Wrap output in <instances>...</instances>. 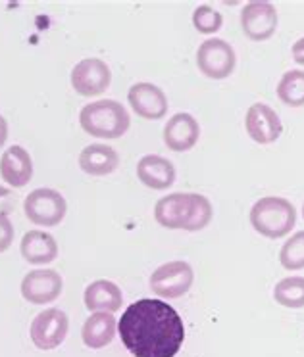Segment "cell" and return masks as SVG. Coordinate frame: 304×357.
Wrapping results in <instances>:
<instances>
[{
  "mask_svg": "<svg viewBox=\"0 0 304 357\" xmlns=\"http://www.w3.org/2000/svg\"><path fill=\"white\" fill-rule=\"evenodd\" d=\"M117 333L135 357H175L185 340L180 313L157 298L133 302L117 321Z\"/></svg>",
  "mask_w": 304,
  "mask_h": 357,
  "instance_id": "6da1fadb",
  "label": "cell"
},
{
  "mask_svg": "<svg viewBox=\"0 0 304 357\" xmlns=\"http://www.w3.org/2000/svg\"><path fill=\"white\" fill-rule=\"evenodd\" d=\"M210 200L195 192H173L160 198L154 206V219L166 229H183L189 233L203 231L212 221Z\"/></svg>",
  "mask_w": 304,
  "mask_h": 357,
  "instance_id": "7a4b0ae2",
  "label": "cell"
},
{
  "mask_svg": "<svg viewBox=\"0 0 304 357\" xmlns=\"http://www.w3.org/2000/svg\"><path fill=\"white\" fill-rule=\"evenodd\" d=\"M79 125L94 139L112 140L124 137L131 125V117L120 102L106 98L83 106L79 112Z\"/></svg>",
  "mask_w": 304,
  "mask_h": 357,
  "instance_id": "3957f363",
  "label": "cell"
},
{
  "mask_svg": "<svg viewBox=\"0 0 304 357\" xmlns=\"http://www.w3.org/2000/svg\"><path fill=\"white\" fill-rule=\"evenodd\" d=\"M250 225L266 238H283L296 225V210L287 198L266 196L250 210Z\"/></svg>",
  "mask_w": 304,
  "mask_h": 357,
  "instance_id": "277c9868",
  "label": "cell"
},
{
  "mask_svg": "<svg viewBox=\"0 0 304 357\" xmlns=\"http://www.w3.org/2000/svg\"><path fill=\"white\" fill-rule=\"evenodd\" d=\"M27 219L39 227L60 225L68 211V202L55 188H37L24 200Z\"/></svg>",
  "mask_w": 304,
  "mask_h": 357,
  "instance_id": "5b68a950",
  "label": "cell"
},
{
  "mask_svg": "<svg viewBox=\"0 0 304 357\" xmlns=\"http://www.w3.org/2000/svg\"><path fill=\"white\" fill-rule=\"evenodd\" d=\"M196 66L204 77L224 81L233 73L237 56L233 47L224 39H206L196 50Z\"/></svg>",
  "mask_w": 304,
  "mask_h": 357,
  "instance_id": "8992f818",
  "label": "cell"
},
{
  "mask_svg": "<svg viewBox=\"0 0 304 357\" xmlns=\"http://www.w3.org/2000/svg\"><path fill=\"white\" fill-rule=\"evenodd\" d=\"M193 280L195 271L187 261H168L150 275V290L157 296L175 300L187 294Z\"/></svg>",
  "mask_w": 304,
  "mask_h": 357,
  "instance_id": "52a82bcc",
  "label": "cell"
},
{
  "mask_svg": "<svg viewBox=\"0 0 304 357\" xmlns=\"http://www.w3.org/2000/svg\"><path fill=\"white\" fill-rule=\"evenodd\" d=\"M71 86L81 96H101L110 89L112 71L101 58H85L71 70Z\"/></svg>",
  "mask_w": 304,
  "mask_h": 357,
  "instance_id": "ba28073f",
  "label": "cell"
},
{
  "mask_svg": "<svg viewBox=\"0 0 304 357\" xmlns=\"http://www.w3.org/2000/svg\"><path fill=\"white\" fill-rule=\"evenodd\" d=\"M68 328H70L68 315L58 307H50L41 311L33 319L29 334H31V342L39 349H55L66 340Z\"/></svg>",
  "mask_w": 304,
  "mask_h": 357,
  "instance_id": "9c48e42d",
  "label": "cell"
},
{
  "mask_svg": "<svg viewBox=\"0 0 304 357\" xmlns=\"http://www.w3.org/2000/svg\"><path fill=\"white\" fill-rule=\"evenodd\" d=\"M241 27L250 40L272 39L277 29V10L272 2H249L241 12Z\"/></svg>",
  "mask_w": 304,
  "mask_h": 357,
  "instance_id": "30bf717a",
  "label": "cell"
},
{
  "mask_svg": "<svg viewBox=\"0 0 304 357\" xmlns=\"http://www.w3.org/2000/svg\"><path fill=\"white\" fill-rule=\"evenodd\" d=\"M62 288V277L55 269H35L27 273L22 280V296L35 305H45L58 300Z\"/></svg>",
  "mask_w": 304,
  "mask_h": 357,
  "instance_id": "8fae6325",
  "label": "cell"
},
{
  "mask_svg": "<svg viewBox=\"0 0 304 357\" xmlns=\"http://www.w3.org/2000/svg\"><path fill=\"white\" fill-rule=\"evenodd\" d=\"M245 129L250 139L258 144H272L281 137L283 123L275 114V109L270 108L268 104L256 102L250 106L245 116Z\"/></svg>",
  "mask_w": 304,
  "mask_h": 357,
  "instance_id": "7c38bea8",
  "label": "cell"
},
{
  "mask_svg": "<svg viewBox=\"0 0 304 357\" xmlns=\"http://www.w3.org/2000/svg\"><path fill=\"white\" fill-rule=\"evenodd\" d=\"M127 100H129L133 112L145 119L157 121L168 114V96L160 86L152 85L148 81H140V83L131 85L129 93H127Z\"/></svg>",
  "mask_w": 304,
  "mask_h": 357,
  "instance_id": "4fadbf2b",
  "label": "cell"
},
{
  "mask_svg": "<svg viewBox=\"0 0 304 357\" xmlns=\"http://www.w3.org/2000/svg\"><path fill=\"white\" fill-rule=\"evenodd\" d=\"M0 177L12 188H24L33 178V160L24 146H10L0 158Z\"/></svg>",
  "mask_w": 304,
  "mask_h": 357,
  "instance_id": "5bb4252c",
  "label": "cell"
},
{
  "mask_svg": "<svg viewBox=\"0 0 304 357\" xmlns=\"http://www.w3.org/2000/svg\"><path fill=\"white\" fill-rule=\"evenodd\" d=\"M198 137H201V125L187 112H180L172 116L164 127L166 146L173 152H187L195 148Z\"/></svg>",
  "mask_w": 304,
  "mask_h": 357,
  "instance_id": "9a60e30c",
  "label": "cell"
},
{
  "mask_svg": "<svg viewBox=\"0 0 304 357\" xmlns=\"http://www.w3.org/2000/svg\"><path fill=\"white\" fill-rule=\"evenodd\" d=\"M137 177L147 188L166 190L175 183V167L164 155H143L137 163Z\"/></svg>",
  "mask_w": 304,
  "mask_h": 357,
  "instance_id": "2e32d148",
  "label": "cell"
},
{
  "mask_svg": "<svg viewBox=\"0 0 304 357\" xmlns=\"http://www.w3.org/2000/svg\"><path fill=\"white\" fill-rule=\"evenodd\" d=\"M120 165V155L108 144H89L79 154V167L87 175L106 177Z\"/></svg>",
  "mask_w": 304,
  "mask_h": 357,
  "instance_id": "e0dca14e",
  "label": "cell"
},
{
  "mask_svg": "<svg viewBox=\"0 0 304 357\" xmlns=\"http://www.w3.org/2000/svg\"><path fill=\"white\" fill-rule=\"evenodd\" d=\"M117 331V321L114 313L96 311L91 317H87L81 328V338L87 348L101 349L112 344Z\"/></svg>",
  "mask_w": 304,
  "mask_h": 357,
  "instance_id": "ac0fdd59",
  "label": "cell"
},
{
  "mask_svg": "<svg viewBox=\"0 0 304 357\" xmlns=\"http://www.w3.org/2000/svg\"><path fill=\"white\" fill-rule=\"evenodd\" d=\"M83 302L89 311H106V313H114L122 307L124 302V294L122 288L117 287L116 282L106 279L93 280L89 287L85 288L83 294Z\"/></svg>",
  "mask_w": 304,
  "mask_h": 357,
  "instance_id": "d6986e66",
  "label": "cell"
},
{
  "mask_svg": "<svg viewBox=\"0 0 304 357\" xmlns=\"http://www.w3.org/2000/svg\"><path fill=\"white\" fill-rule=\"evenodd\" d=\"M20 250L25 261L31 265H48L58 257V242L52 234L45 231L25 233Z\"/></svg>",
  "mask_w": 304,
  "mask_h": 357,
  "instance_id": "ffe728a7",
  "label": "cell"
},
{
  "mask_svg": "<svg viewBox=\"0 0 304 357\" xmlns=\"http://www.w3.org/2000/svg\"><path fill=\"white\" fill-rule=\"evenodd\" d=\"M277 98L285 106L303 108L304 106V70H289L277 83Z\"/></svg>",
  "mask_w": 304,
  "mask_h": 357,
  "instance_id": "44dd1931",
  "label": "cell"
},
{
  "mask_svg": "<svg viewBox=\"0 0 304 357\" xmlns=\"http://www.w3.org/2000/svg\"><path fill=\"white\" fill-rule=\"evenodd\" d=\"M273 298L280 305L289 310L304 307V277L281 279L273 288Z\"/></svg>",
  "mask_w": 304,
  "mask_h": 357,
  "instance_id": "7402d4cb",
  "label": "cell"
},
{
  "mask_svg": "<svg viewBox=\"0 0 304 357\" xmlns=\"http://www.w3.org/2000/svg\"><path fill=\"white\" fill-rule=\"evenodd\" d=\"M280 261L283 269L298 271L304 269V231H298L281 246Z\"/></svg>",
  "mask_w": 304,
  "mask_h": 357,
  "instance_id": "603a6c76",
  "label": "cell"
},
{
  "mask_svg": "<svg viewBox=\"0 0 304 357\" xmlns=\"http://www.w3.org/2000/svg\"><path fill=\"white\" fill-rule=\"evenodd\" d=\"M193 25L198 33L203 35H214L222 29L224 25V17L218 10H214L208 4H203L193 12Z\"/></svg>",
  "mask_w": 304,
  "mask_h": 357,
  "instance_id": "cb8c5ba5",
  "label": "cell"
},
{
  "mask_svg": "<svg viewBox=\"0 0 304 357\" xmlns=\"http://www.w3.org/2000/svg\"><path fill=\"white\" fill-rule=\"evenodd\" d=\"M14 242V225L8 215L0 213V254H4Z\"/></svg>",
  "mask_w": 304,
  "mask_h": 357,
  "instance_id": "d4e9b609",
  "label": "cell"
},
{
  "mask_svg": "<svg viewBox=\"0 0 304 357\" xmlns=\"http://www.w3.org/2000/svg\"><path fill=\"white\" fill-rule=\"evenodd\" d=\"M10 198H12V190H10V188L0 187V213H4V215H8L10 211H12V202H10Z\"/></svg>",
  "mask_w": 304,
  "mask_h": 357,
  "instance_id": "484cf974",
  "label": "cell"
},
{
  "mask_svg": "<svg viewBox=\"0 0 304 357\" xmlns=\"http://www.w3.org/2000/svg\"><path fill=\"white\" fill-rule=\"evenodd\" d=\"M291 50H293V60H295L298 66H304V37L296 40Z\"/></svg>",
  "mask_w": 304,
  "mask_h": 357,
  "instance_id": "4316f807",
  "label": "cell"
},
{
  "mask_svg": "<svg viewBox=\"0 0 304 357\" xmlns=\"http://www.w3.org/2000/svg\"><path fill=\"white\" fill-rule=\"evenodd\" d=\"M8 140V123L6 119L0 116V148L4 146V142Z\"/></svg>",
  "mask_w": 304,
  "mask_h": 357,
  "instance_id": "83f0119b",
  "label": "cell"
},
{
  "mask_svg": "<svg viewBox=\"0 0 304 357\" xmlns=\"http://www.w3.org/2000/svg\"><path fill=\"white\" fill-rule=\"evenodd\" d=\"M303 218H304V204H303Z\"/></svg>",
  "mask_w": 304,
  "mask_h": 357,
  "instance_id": "f1b7e54d",
  "label": "cell"
}]
</instances>
